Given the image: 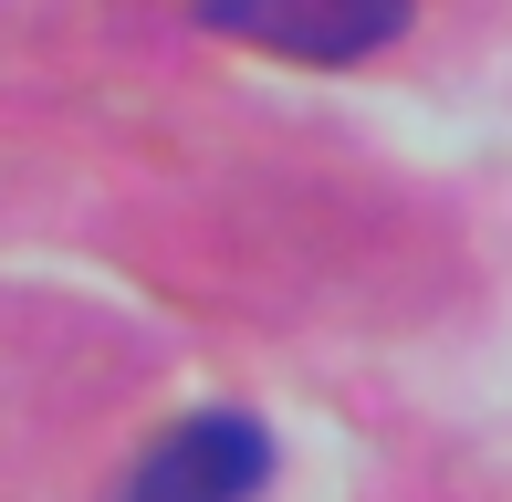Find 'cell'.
Here are the masks:
<instances>
[{"mask_svg":"<svg viewBox=\"0 0 512 502\" xmlns=\"http://www.w3.org/2000/svg\"><path fill=\"white\" fill-rule=\"evenodd\" d=\"M262 482H272V440L241 408H199V419H178L168 440L136 461L126 502H251Z\"/></svg>","mask_w":512,"mask_h":502,"instance_id":"2","label":"cell"},{"mask_svg":"<svg viewBox=\"0 0 512 502\" xmlns=\"http://www.w3.org/2000/svg\"><path fill=\"white\" fill-rule=\"evenodd\" d=\"M199 21L283 63H356L408 32V0H199Z\"/></svg>","mask_w":512,"mask_h":502,"instance_id":"1","label":"cell"}]
</instances>
